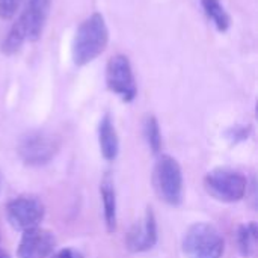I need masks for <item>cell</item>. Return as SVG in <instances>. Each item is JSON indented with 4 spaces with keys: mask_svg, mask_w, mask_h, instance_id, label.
I'll list each match as a JSON object with an SVG mask.
<instances>
[{
    "mask_svg": "<svg viewBox=\"0 0 258 258\" xmlns=\"http://www.w3.org/2000/svg\"><path fill=\"white\" fill-rule=\"evenodd\" d=\"M144 133H145V138H147V142H148L151 151L154 154H157L162 148V135H160V128H159V122L153 115L145 118Z\"/></svg>",
    "mask_w": 258,
    "mask_h": 258,
    "instance_id": "15",
    "label": "cell"
},
{
    "mask_svg": "<svg viewBox=\"0 0 258 258\" xmlns=\"http://www.w3.org/2000/svg\"><path fill=\"white\" fill-rule=\"evenodd\" d=\"M20 0H0V18L11 20L18 9Z\"/></svg>",
    "mask_w": 258,
    "mask_h": 258,
    "instance_id": "17",
    "label": "cell"
},
{
    "mask_svg": "<svg viewBox=\"0 0 258 258\" xmlns=\"http://www.w3.org/2000/svg\"><path fill=\"white\" fill-rule=\"evenodd\" d=\"M157 242V224L156 216L151 207L147 209V213L141 222H136L125 237L127 249L132 252H145L151 249Z\"/></svg>",
    "mask_w": 258,
    "mask_h": 258,
    "instance_id": "10",
    "label": "cell"
},
{
    "mask_svg": "<svg viewBox=\"0 0 258 258\" xmlns=\"http://www.w3.org/2000/svg\"><path fill=\"white\" fill-rule=\"evenodd\" d=\"M106 83L107 88L119 95L124 101L130 103L138 94L133 70L130 60L124 54L112 56L106 67Z\"/></svg>",
    "mask_w": 258,
    "mask_h": 258,
    "instance_id": "7",
    "label": "cell"
},
{
    "mask_svg": "<svg viewBox=\"0 0 258 258\" xmlns=\"http://www.w3.org/2000/svg\"><path fill=\"white\" fill-rule=\"evenodd\" d=\"M201 5L207 14V17L213 21L218 30L225 32L230 27V15L219 0H201Z\"/></svg>",
    "mask_w": 258,
    "mask_h": 258,
    "instance_id": "14",
    "label": "cell"
},
{
    "mask_svg": "<svg viewBox=\"0 0 258 258\" xmlns=\"http://www.w3.org/2000/svg\"><path fill=\"white\" fill-rule=\"evenodd\" d=\"M0 258H9V257H8V254H5V252H0Z\"/></svg>",
    "mask_w": 258,
    "mask_h": 258,
    "instance_id": "19",
    "label": "cell"
},
{
    "mask_svg": "<svg viewBox=\"0 0 258 258\" xmlns=\"http://www.w3.org/2000/svg\"><path fill=\"white\" fill-rule=\"evenodd\" d=\"M59 150V142L54 136L45 132H32L21 138L18 154L26 165L39 166L48 163Z\"/></svg>",
    "mask_w": 258,
    "mask_h": 258,
    "instance_id": "5",
    "label": "cell"
},
{
    "mask_svg": "<svg viewBox=\"0 0 258 258\" xmlns=\"http://www.w3.org/2000/svg\"><path fill=\"white\" fill-rule=\"evenodd\" d=\"M237 245L239 251L245 258L255 257L258 245V230L255 222L245 224L237 231Z\"/></svg>",
    "mask_w": 258,
    "mask_h": 258,
    "instance_id": "13",
    "label": "cell"
},
{
    "mask_svg": "<svg viewBox=\"0 0 258 258\" xmlns=\"http://www.w3.org/2000/svg\"><path fill=\"white\" fill-rule=\"evenodd\" d=\"M153 186L162 201L178 206L183 198V174L178 162L168 154L157 159L153 171Z\"/></svg>",
    "mask_w": 258,
    "mask_h": 258,
    "instance_id": "3",
    "label": "cell"
},
{
    "mask_svg": "<svg viewBox=\"0 0 258 258\" xmlns=\"http://www.w3.org/2000/svg\"><path fill=\"white\" fill-rule=\"evenodd\" d=\"M98 144H100V151L106 160L112 162L116 159L119 142L110 115H104L98 124Z\"/></svg>",
    "mask_w": 258,
    "mask_h": 258,
    "instance_id": "11",
    "label": "cell"
},
{
    "mask_svg": "<svg viewBox=\"0 0 258 258\" xmlns=\"http://www.w3.org/2000/svg\"><path fill=\"white\" fill-rule=\"evenodd\" d=\"M100 195H101V201H103L106 228L109 233H113L116 230V195H115L113 180L109 174H106L101 180Z\"/></svg>",
    "mask_w": 258,
    "mask_h": 258,
    "instance_id": "12",
    "label": "cell"
},
{
    "mask_svg": "<svg viewBox=\"0 0 258 258\" xmlns=\"http://www.w3.org/2000/svg\"><path fill=\"white\" fill-rule=\"evenodd\" d=\"M56 246V239L51 231L35 227L23 231L17 248L18 258H48Z\"/></svg>",
    "mask_w": 258,
    "mask_h": 258,
    "instance_id": "8",
    "label": "cell"
},
{
    "mask_svg": "<svg viewBox=\"0 0 258 258\" xmlns=\"http://www.w3.org/2000/svg\"><path fill=\"white\" fill-rule=\"evenodd\" d=\"M109 30L104 17L94 12L85 18L76 30L73 41V60L76 65L83 67L97 59L107 47Z\"/></svg>",
    "mask_w": 258,
    "mask_h": 258,
    "instance_id": "1",
    "label": "cell"
},
{
    "mask_svg": "<svg viewBox=\"0 0 258 258\" xmlns=\"http://www.w3.org/2000/svg\"><path fill=\"white\" fill-rule=\"evenodd\" d=\"M51 0H27L24 11L17 23L26 35V41H36L41 38L45 21L48 18Z\"/></svg>",
    "mask_w": 258,
    "mask_h": 258,
    "instance_id": "9",
    "label": "cell"
},
{
    "mask_svg": "<svg viewBox=\"0 0 258 258\" xmlns=\"http://www.w3.org/2000/svg\"><path fill=\"white\" fill-rule=\"evenodd\" d=\"M248 181L239 171L230 168H216L204 178L206 192L221 203H237L246 194Z\"/></svg>",
    "mask_w": 258,
    "mask_h": 258,
    "instance_id": "4",
    "label": "cell"
},
{
    "mask_svg": "<svg viewBox=\"0 0 258 258\" xmlns=\"http://www.w3.org/2000/svg\"><path fill=\"white\" fill-rule=\"evenodd\" d=\"M224 246L219 230L206 222L194 224L183 237V254L186 258H221Z\"/></svg>",
    "mask_w": 258,
    "mask_h": 258,
    "instance_id": "2",
    "label": "cell"
},
{
    "mask_svg": "<svg viewBox=\"0 0 258 258\" xmlns=\"http://www.w3.org/2000/svg\"><path fill=\"white\" fill-rule=\"evenodd\" d=\"M44 204L35 195H21L14 198L6 207V218L9 224L20 231L35 228L44 219Z\"/></svg>",
    "mask_w": 258,
    "mask_h": 258,
    "instance_id": "6",
    "label": "cell"
},
{
    "mask_svg": "<svg viewBox=\"0 0 258 258\" xmlns=\"http://www.w3.org/2000/svg\"><path fill=\"white\" fill-rule=\"evenodd\" d=\"M48 258H83V255L80 252H77L76 249L65 248V249L57 251L56 254H51Z\"/></svg>",
    "mask_w": 258,
    "mask_h": 258,
    "instance_id": "18",
    "label": "cell"
},
{
    "mask_svg": "<svg viewBox=\"0 0 258 258\" xmlns=\"http://www.w3.org/2000/svg\"><path fill=\"white\" fill-rule=\"evenodd\" d=\"M24 41H26V35H24L23 29L20 27V24L15 21L14 26L11 27L8 36L5 38V41L2 44V51L6 54H14L21 48Z\"/></svg>",
    "mask_w": 258,
    "mask_h": 258,
    "instance_id": "16",
    "label": "cell"
}]
</instances>
